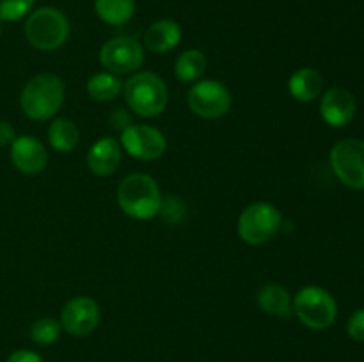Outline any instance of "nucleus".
<instances>
[{"mask_svg":"<svg viewBox=\"0 0 364 362\" xmlns=\"http://www.w3.org/2000/svg\"><path fill=\"white\" fill-rule=\"evenodd\" d=\"M64 94L66 87L63 78L53 73H39L21 89V110L34 121L52 119L63 106Z\"/></svg>","mask_w":364,"mask_h":362,"instance_id":"obj_1","label":"nucleus"},{"mask_svg":"<svg viewBox=\"0 0 364 362\" xmlns=\"http://www.w3.org/2000/svg\"><path fill=\"white\" fill-rule=\"evenodd\" d=\"M117 204L132 219L149 220L162 209V194L151 176L134 172L121 181L117 188Z\"/></svg>","mask_w":364,"mask_h":362,"instance_id":"obj_2","label":"nucleus"},{"mask_svg":"<svg viewBox=\"0 0 364 362\" xmlns=\"http://www.w3.org/2000/svg\"><path fill=\"white\" fill-rule=\"evenodd\" d=\"M124 99L141 117H156L166 110L169 91L159 75L151 71H139L124 84Z\"/></svg>","mask_w":364,"mask_h":362,"instance_id":"obj_3","label":"nucleus"},{"mask_svg":"<svg viewBox=\"0 0 364 362\" xmlns=\"http://www.w3.org/2000/svg\"><path fill=\"white\" fill-rule=\"evenodd\" d=\"M70 35V21L55 7H39L25 21V38L34 48L52 52L60 48Z\"/></svg>","mask_w":364,"mask_h":362,"instance_id":"obj_4","label":"nucleus"},{"mask_svg":"<svg viewBox=\"0 0 364 362\" xmlns=\"http://www.w3.org/2000/svg\"><path fill=\"white\" fill-rule=\"evenodd\" d=\"M294 312L304 327L326 330L336 322L338 304L333 295L318 286H306L295 295Z\"/></svg>","mask_w":364,"mask_h":362,"instance_id":"obj_5","label":"nucleus"},{"mask_svg":"<svg viewBox=\"0 0 364 362\" xmlns=\"http://www.w3.org/2000/svg\"><path fill=\"white\" fill-rule=\"evenodd\" d=\"M283 215L270 202L249 204L238 216V236L249 245H263L272 240L281 229Z\"/></svg>","mask_w":364,"mask_h":362,"instance_id":"obj_6","label":"nucleus"},{"mask_svg":"<svg viewBox=\"0 0 364 362\" xmlns=\"http://www.w3.org/2000/svg\"><path fill=\"white\" fill-rule=\"evenodd\" d=\"M331 167L338 180L354 190H364V141L345 138L331 149Z\"/></svg>","mask_w":364,"mask_h":362,"instance_id":"obj_7","label":"nucleus"},{"mask_svg":"<svg viewBox=\"0 0 364 362\" xmlns=\"http://www.w3.org/2000/svg\"><path fill=\"white\" fill-rule=\"evenodd\" d=\"M100 62L109 73L130 75L144 62V50L132 35H117L102 46Z\"/></svg>","mask_w":364,"mask_h":362,"instance_id":"obj_8","label":"nucleus"},{"mask_svg":"<svg viewBox=\"0 0 364 362\" xmlns=\"http://www.w3.org/2000/svg\"><path fill=\"white\" fill-rule=\"evenodd\" d=\"M187 103L196 116L203 119H219L231 109V94L217 80H199L188 91Z\"/></svg>","mask_w":364,"mask_h":362,"instance_id":"obj_9","label":"nucleus"},{"mask_svg":"<svg viewBox=\"0 0 364 362\" xmlns=\"http://www.w3.org/2000/svg\"><path fill=\"white\" fill-rule=\"evenodd\" d=\"M121 148L134 158L151 162L166 153L167 141L164 133L148 124H130L121 131Z\"/></svg>","mask_w":364,"mask_h":362,"instance_id":"obj_10","label":"nucleus"},{"mask_svg":"<svg viewBox=\"0 0 364 362\" xmlns=\"http://www.w3.org/2000/svg\"><path fill=\"white\" fill-rule=\"evenodd\" d=\"M100 323V305L89 297H75L60 312V327L71 336H87Z\"/></svg>","mask_w":364,"mask_h":362,"instance_id":"obj_11","label":"nucleus"},{"mask_svg":"<svg viewBox=\"0 0 364 362\" xmlns=\"http://www.w3.org/2000/svg\"><path fill=\"white\" fill-rule=\"evenodd\" d=\"M320 116L329 126H347L355 116V98L348 89L331 87L320 99Z\"/></svg>","mask_w":364,"mask_h":362,"instance_id":"obj_12","label":"nucleus"},{"mask_svg":"<svg viewBox=\"0 0 364 362\" xmlns=\"http://www.w3.org/2000/svg\"><path fill=\"white\" fill-rule=\"evenodd\" d=\"M11 162L20 172L34 176L46 167L48 155L38 138L32 135H20L11 144Z\"/></svg>","mask_w":364,"mask_h":362,"instance_id":"obj_13","label":"nucleus"},{"mask_svg":"<svg viewBox=\"0 0 364 362\" xmlns=\"http://www.w3.org/2000/svg\"><path fill=\"white\" fill-rule=\"evenodd\" d=\"M123 156V148L112 137H102L87 153V167L96 176H110L117 170Z\"/></svg>","mask_w":364,"mask_h":362,"instance_id":"obj_14","label":"nucleus"},{"mask_svg":"<svg viewBox=\"0 0 364 362\" xmlns=\"http://www.w3.org/2000/svg\"><path fill=\"white\" fill-rule=\"evenodd\" d=\"M181 41V27L174 20H156L144 34V45L149 52L166 53L176 48Z\"/></svg>","mask_w":364,"mask_h":362,"instance_id":"obj_15","label":"nucleus"},{"mask_svg":"<svg viewBox=\"0 0 364 362\" xmlns=\"http://www.w3.org/2000/svg\"><path fill=\"white\" fill-rule=\"evenodd\" d=\"M323 78L313 67H301L295 71L288 82V91L297 102L308 103L322 94Z\"/></svg>","mask_w":364,"mask_h":362,"instance_id":"obj_16","label":"nucleus"},{"mask_svg":"<svg viewBox=\"0 0 364 362\" xmlns=\"http://www.w3.org/2000/svg\"><path fill=\"white\" fill-rule=\"evenodd\" d=\"M258 305L267 314L290 318L294 312V300L287 287L279 284H267L258 291Z\"/></svg>","mask_w":364,"mask_h":362,"instance_id":"obj_17","label":"nucleus"},{"mask_svg":"<svg viewBox=\"0 0 364 362\" xmlns=\"http://www.w3.org/2000/svg\"><path fill=\"white\" fill-rule=\"evenodd\" d=\"M95 13L103 23L124 25L134 18L135 0H95Z\"/></svg>","mask_w":364,"mask_h":362,"instance_id":"obj_18","label":"nucleus"},{"mask_svg":"<svg viewBox=\"0 0 364 362\" xmlns=\"http://www.w3.org/2000/svg\"><path fill=\"white\" fill-rule=\"evenodd\" d=\"M78 141H80V131L73 121L59 117L50 124L48 142L55 151L71 153L78 146Z\"/></svg>","mask_w":364,"mask_h":362,"instance_id":"obj_19","label":"nucleus"},{"mask_svg":"<svg viewBox=\"0 0 364 362\" xmlns=\"http://www.w3.org/2000/svg\"><path fill=\"white\" fill-rule=\"evenodd\" d=\"M206 71V57L201 50H187L181 53L174 64V75L183 84L198 82Z\"/></svg>","mask_w":364,"mask_h":362,"instance_id":"obj_20","label":"nucleus"},{"mask_svg":"<svg viewBox=\"0 0 364 362\" xmlns=\"http://www.w3.org/2000/svg\"><path fill=\"white\" fill-rule=\"evenodd\" d=\"M123 91V82L114 73H96L87 80V94L96 102H110Z\"/></svg>","mask_w":364,"mask_h":362,"instance_id":"obj_21","label":"nucleus"},{"mask_svg":"<svg viewBox=\"0 0 364 362\" xmlns=\"http://www.w3.org/2000/svg\"><path fill=\"white\" fill-rule=\"evenodd\" d=\"M60 322L53 318H41L38 322H34V325L31 327V339L36 344H41V346H48V344L55 343L60 336Z\"/></svg>","mask_w":364,"mask_h":362,"instance_id":"obj_22","label":"nucleus"},{"mask_svg":"<svg viewBox=\"0 0 364 362\" xmlns=\"http://www.w3.org/2000/svg\"><path fill=\"white\" fill-rule=\"evenodd\" d=\"M34 0H0V21H18L28 16Z\"/></svg>","mask_w":364,"mask_h":362,"instance_id":"obj_23","label":"nucleus"},{"mask_svg":"<svg viewBox=\"0 0 364 362\" xmlns=\"http://www.w3.org/2000/svg\"><path fill=\"white\" fill-rule=\"evenodd\" d=\"M347 332L354 341L364 343V307L350 316L347 323Z\"/></svg>","mask_w":364,"mask_h":362,"instance_id":"obj_24","label":"nucleus"},{"mask_svg":"<svg viewBox=\"0 0 364 362\" xmlns=\"http://www.w3.org/2000/svg\"><path fill=\"white\" fill-rule=\"evenodd\" d=\"M7 362H45V361H43L41 355H38L36 351L16 350L9 355Z\"/></svg>","mask_w":364,"mask_h":362,"instance_id":"obj_25","label":"nucleus"},{"mask_svg":"<svg viewBox=\"0 0 364 362\" xmlns=\"http://www.w3.org/2000/svg\"><path fill=\"white\" fill-rule=\"evenodd\" d=\"M14 138H16V135H14V128L11 126L7 121H0V148L13 144Z\"/></svg>","mask_w":364,"mask_h":362,"instance_id":"obj_26","label":"nucleus"},{"mask_svg":"<svg viewBox=\"0 0 364 362\" xmlns=\"http://www.w3.org/2000/svg\"><path fill=\"white\" fill-rule=\"evenodd\" d=\"M110 121L114 123V126L121 128V131H123L124 128L130 126V124H132L130 117H128L127 114L123 112V110H116V114H112V116H110Z\"/></svg>","mask_w":364,"mask_h":362,"instance_id":"obj_27","label":"nucleus"},{"mask_svg":"<svg viewBox=\"0 0 364 362\" xmlns=\"http://www.w3.org/2000/svg\"><path fill=\"white\" fill-rule=\"evenodd\" d=\"M2 23H4V21H0V35H2V31H4V27H2Z\"/></svg>","mask_w":364,"mask_h":362,"instance_id":"obj_28","label":"nucleus"}]
</instances>
